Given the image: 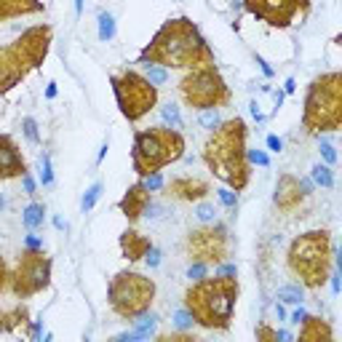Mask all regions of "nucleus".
Wrapping results in <instances>:
<instances>
[{
	"mask_svg": "<svg viewBox=\"0 0 342 342\" xmlns=\"http://www.w3.org/2000/svg\"><path fill=\"white\" fill-rule=\"evenodd\" d=\"M21 182H25V190H27V193L32 195V193H35V182H32V176H30V171H27L25 176H21Z\"/></svg>",
	"mask_w": 342,
	"mask_h": 342,
	"instance_id": "obj_47",
	"label": "nucleus"
},
{
	"mask_svg": "<svg viewBox=\"0 0 342 342\" xmlns=\"http://www.w3.org/2000/svg\"><path fill=\"white\" fill-rule=\"evenodd\" d=\"M40 185L51 187L54 185V166H51V155H40Z\"/></svg>",
	"mask_w": 342,
	"mask_h": 342,
	"instance_id": "obj_30",
	"label": "nucleus"
},
{
	"mask_svg": "<svg viewBox=\"0 0 342 342\" xmlns=\"http://www.w3.org/2000/svg\"><path fill=\"white\" fill-rule=\"evenodd\" d=\"M8 278H11V270H8V265H6V259L0 257V294L8 289Z\"/></svg>",
	"mask_w": 342,
	"mask_h": 342,
	"instance_id": "obj_42",
	"label": "nucleus"
},
{
	"mask_svg": "<svg viewBox=\"0 0 342 342\" xmlns=\"http://www.w3.org/2000/svg\"><path fill=\"white\" fill-rule=\"evenodd\" d=\"M51 270H54V259L43 249H30V246H25L19 259H16V267L11 270L8 291L16 300L35 297V294H40L51 286Z\"/></svg>",
	"mask_w": 342,
	"mask_h": 342,
	"instance_id": "obj_11",
	"label": "nucleus"
},
{
	"mask_svg": "<svg viewBox=\"0 0 342 342\" xmlns=\"http://www.w3.org/2000/svg\"><path fill=\"white\" fill-rule=\"evenodd\" d=\"M134 321H136V326L131 329V332H123V334H118L115 339H121V342H131V339H147L150 334H152V329H155V324H158V318L155 315H152L150 310L147 313H142V315H136L134 318Z\"/></svg>",
	"mask_w": 342,
	"mask_h": 342,
	"instance_id": "obj_22",
	"label": "nucleus"
},
{
	"mask_svg": "<svg viewBox=\"0 0 342 342\" xmlns=\"http://www.w3.org/2000/svg\"><path fill=\"white\" fill-rule=\"evenodd\" d=\"M203 276H209V265H203V262H190V267H187V278H190V281H200Z\"/></svg>",
	"mask_w": 342,
	"mask_h": 342,
	"instance_id": "obj_39",
	"label": "nucleus"
},
{
	"mask_svg": "<svg viewBox=\"0 0 342 342\" xmlns=\"http://www.w3.org/2000/svg\"><path fill=\"white\" fill-rule=\"evenodd\" d=\"M83 14V0H75V16Z\"/></svg>",
	"mask_w": 342,
	"mask_h": 342,
	"instance_id": "obj_56",
	"label": "nucleus"
},
{
	"mask_svg": "<svg viewBox=\"0 0 342 342\" xmlns=\"http://www.w3.org/2000/svg\"><path fill=\"white\" fill-rule=\"evenodd\" d=\"M211 62L214 51L190 16L166 19L136 56V64H161L166 70H193Z\"/></svg>",
	"mask_w": 342,
	"mask_h": 342,
	"instance_id": "obj_1",
	"label": "nucleus"
},
{
	"mask_svg": "<svg viewBox=\"0 0 342 342\" xmlns=\"http://www.w3.org/2000/svg\"><path fill=\"white\" fill-rule=\"evenodd\" d=\"M97 21H99V40L102 43H110L115 38V19H112V14L102 11V14L97 16Z\"/></svg>",
	"mask_w": 342,
	"mask_h": 342,
	"instance_id": "obj_28",
	"label": "nucleus"
},
{
	"mask_svg": "<svg viewBox=\"0 0 342 342\" xmlns=\"http://www.w3.org/2000/svg\"><path fill=\"white\" fill-rule=\"evenodd\" d=\"M246 161L257 163V166H270V158L265 155L262 150H246Z\"/></svg>",
	"mask_w": 342,
	"mask_h": 342,
	"instance_id": "obj_41",
	"label": "nucleus"
},
{
	"mask_svg": "<svg viewBox=\"0 0 342 342\" xmlns=\"http://www.w3.org/2000/svg\"><path fill=\"white\" fill-rule=\"evenodd\" d=\"M54 43L51 25H32L14 43L0 45V97L14 91L32 70L43 67Z\"/></svg>",
	"mask_w": 342,
	"mask_h": 342,
	"instance_id": "obj_4",
	"label": "nucleus"
},
{
	"mask_svg": "<svg viewBox=\"0 0 342 342\" xmlns=\"http://www.w3.org/2000/svg\"><path fill=\"white\" fill-rule=\"evenodd\" d=\"M276 300L281 305H302L305 302V291L300 284H289V286H281L278 294H276Z\"/></svg>",
	"mask_w": 342,
	"mask_h": 342,
	"instance_id": "obj_24",
	"label": "nucleus"
},
{
	"mask_svg": "<svg viewBox=\"0 0 342 342\" xmlns=\"http://www.w3.org/2000/svg\"><path fill=\"white\" fill-rule=\"evenodd\" d=\"M150 235H142L134 225H128L123 233H121V254L123 259H128V262H139V259H145V254L150 252Z\"/></svg>",
	"mask_w": 342,
	"mask_h": 342,
	"instance_id": "obj_18",
	"label": "nucleus"
},
{
	"mask_svg": "<svg viewBox=\"0 0 342 342\" xmlns=\"http://www.w3.org/2000/svg\"><path fill=\"white\" fill-rule=\"evenodd\" d=\"M318 150H321V158L326 161V166H334V163H337V152H334V145L329 142L326 136H318Z\"/></svg>",
	"mask_w": 342,
	"mask_h": 342,
	"instance_id": "obj_32",
	"label": "nucleus"
},
{
	"mask_svg": "<svg viewBox=\"0 0 342 342\" xmlns=\"http://www.w3.org/2000/svg\"><path fill=\"white\" fill-rule=\"evenodd\" d=\"M150 203H152L150 190L145 187V182H136V185H131L123 193L121 200H118V209H121V214L126 217L128 225H136V222L145 217V211H147Z\"/></svg>",
	"mask_w": 342,
	"mask_h": 342,
	"instance_id": "obj_17",
	"label": "nucleus"
},
{
	"mask_svg": "<svg viewBox=\"0 0 342 342\" xmlns=\"http://www.w3.org/2000/svg\"><path fill=\"white\" fill-rule=\"evenodd\" d=\"M174 326H176V329H190V326H193V315L187 313L185 308L174 310Z\"/></svg>",
	"mask_w": 342,
	"mask_h": 342,
	"instance_id": "obj_38",
	"label": "nucleus"
},
{
	"mask_svg": "<svg viewBox=\"0 0 342 342\" xmlns=\"http://www.w3.org/2000/svg\"><path fill=\"white\" fill-rule=\"evenodd\" d=\"M161 118H163V123L171 126V128H182V115H179V107L176 104H163L161 107Z\"/></svg>",
	"mask_w": 342,
	"mask_h": 342,
	"instance_id": "obj_29",
	"label": "nucleus"
},
{
	"mask_svg": "<svg viewBox=\"0 0 342 342\" xmlns=\"http://www.w3.org/2000/svg\"><path fill=\"white\" fill-rule=\"evenodd\" d=\"M257 342H278V329L267 326V324H259L257 326Z\"/></svg>",
	"mask_w": 342,
	"mask_h": 342,
	"instance_id": "obj_36",
	"label": "nucleus"
},
{
	"mask_svg": "<svg viewBox=\"0 0 342 342\" xmlns=\"http://www.w3.org/2000/svg\"><path fill=\"white\" fill-rule=\"evenodd\" d=\"M40 332H43V321H35V324H32V329H30L32 339H38V337H40Z\"/></svg>",
	"mask_w": 342,
	"mask_h": 342,
	"instance_id": "obj_48",
	"label": "nucleus"
},
{
	"mask_svg": "<svg viewBox=\"0 0 342 342\" xmlns=\"http://www.w3.org/2000/svg\"><path fill=\"white\" fill-rule=\"evenodd\" d=\"M25 246H30V249H43V243H40V238H38V235H35V230H30V235H27Z\"/></svg>",
	"mask_w": 342,
	"mask_h": 342,
	"instance_id": "obj_45",
	"label": "nucleus"
},
{
	"mask_svg": "<svg viewBox=\"0 0 342 342\" xmlns=\"http://www.w3.org/2000/svg\"><path fill=\"white\" fill-rule=\"evenodd\" d=\"M179 97L190 110H222L233 102V91L227 80L222 78L217 62L185 70L179 80Z\"/></svg>",
	"mask_w": 342,
	"mask_h": 342,
	"instance_id": "obj_8",
	"label": "nucleus"
},
{
	"mask_svg": "<svg viewBox=\"0 0 342 342\" xmlns=\"http://www.w3.org/2000/svg\"><path fill=\"white\" fill-rule=\"evenodd\" d=\"M45 99H56V83H54V80L45 86Z\"/></svg>",
	"mask_w": 342,
	"mask_h": 342,
	"instance_id": "obj_51",
	"label": "nucleus"
},
{
	"mask_svg": "<svg viewBox=\"0 0 342 342\" xmlns=\"http://www.w3.org/2000/svg\"><path fill=\"white\" fill-rule=\"evenodd\" d=\"M102 190H104V185H102V182H94L88 190L83 193V200H80V209H83V214L94 211V206H97L99 198H102Z\"/></svg>",
	"mask_w": 342,
	"mask_h": 342,
	"instance_id": "obj_27",
	"label": "nucleus"
},
{
	"mask_svg": "<svg viewBox=\"0 0 342 342\" xmlns=\"http://www.w3.org/2000/svg\"><path fill=\"white\" fill-rule=\"evenodd\" d=\"M297 339L300 342H332L334 339V329H332V324H329L326 318L305 313V318L300 321Z\"/></svg>",
	"mask_w": 342,
	"mask_h": 342,
	"instance_id": "obj_19",
	"label": "nucleus"
},
{
	"mask_svg": "<svg viewBox=\"0 0 342 342\" xmlns=\"http://www.w3.org/2000/svg\"><path fill=\"white\" fill-rule=\"evenodd\" d=\"M145 262H147L150 267H158V265H161V252L155 249V246H150V252L145 254Z\"/></svg>",
	"mask_w": 342,
	"mask_h": 342,
	"instance_id": "obj_43",
	"label": "nucleus"
},
{
	"mask_svg": "<svg viewBox=\"0 0 342 342\" xmlns=\"http://www.w3.org/2000/svg\"><path fill=\"white\" fill-rule=\"evenodd\" d=\"M155 291L158 286L150 276H142L136 270H121V273L110 278V286H107L110 310L123 321H134L136 315H142L152 308Z\"/></svg>",
	"mask_w": 342,
	"mask_h": 342,
	"instance_id": "obj_9",
	"label": "nucleus"
},
{
	"mask_svg": "<svg viewBox=\"0 0 342 342\" xmlns=\"http://www.w3.org/2000/svg\"><path fill=\"white\" fill-rule=\"evenodd\" d=\"M241 8L278 30L291 27L297 16H310V0H241Z\"/></svg>",
	"mask_w": 342,
	"mask_h": 342,
	"instance_id": "obj_13",
	"label": "nucleus"
},
{
	"mask_svg": "<svg viewBox=\"0 0 342 342\" xmlns=\"http://www.w3.org/2000/svg\"><path fill=\"white\" fill-rule=\"evenodd\" d=\"M246 139H249V126L243 118L235 115L211 128L200 150L206 169L235 193H243L252 182V163L246 161V150H249Z\"/></svg>",
	"mask_w": 342,
	"mask_h": 342,
	"instance_id": "obj_2",
	"label": "nucleus"
},
{
	"mask_svg": "<svg viewBox=\"0 0 342 342\" xmlns=\"http://www.w3.org/2000/svg\"><path fill=\"white\" fill-rule=\"evenodd\" d=\"M195 214H198V219H200V222H214V217H217V209L211 206V203H203V200H198Z\"/></svg>",
	"mask_w": 342,
	"mask_h": 342,
	"instance_id": "obj_37",
	"label": "nucleus"
},
{
	"mask_svg": "<svg viewBox=\"0 0 342 342\" xmlns=\"http://www.w3.org/2000/svg\"><path fill=\"white\" fill-rule=\"evenodd\" d=\"M217 198H219V203H222V206L238 209V193L230 190V187H219V190H217Z\"/></svg>",
	"mask_w": 342,
	"mask_h": 342,
	"instance_id": "obj_33",
	"label": "nucleus"
},
{
	"mask_svg": "<svg viewBox=\"0 0 342 342\" xmlns=\"http://www.w3.org/2000/svg\"><path fill=\"white\" fill-rule=\"evenodd\" d=\"M289 273L300 281V286L318 291L326 286L334 267V243L329 230H308L289 243L286 252Z\"/></svg>",
	"mask_w": 342,
	"mask_h": 342,
	"instance_id": "obj_5",
	"label": "nucleus"
},
{
	"mask_svg": "<svg viewBox=\"0 0 342 342\" xmlns=\"http://www.w3.org/2000/svg\"><path fill=\"white\" fill-rule=\"evenodd\" d=\"M21 131H25L30 145H40V134H38V123H35V118L27 115L25 121H21Z\"/></svg>",
	"mask_w": 342,
	"mask_h": 342,
	"instance_id": "obj_31",
	"label": "nucleus"
},
{
	"mask_svg": "<svg viewBox=\"0 0 342 342\" xmlns=\"http://www.w3.org/2000/svg\"><path fill=\"white\" fill-rule=\"evenodd\" d=\"M158 342H195V334H187L185 329H179V332H169V334H158L155 337Z\"/></svg>",
	"mask_w": 342,
	"mask_h": 342,
	"instance_id": "obj_34",
	"label": "nucleus"
},
{
	"mask_svg": "<svg viewBox=\"0 0 342 342\" xmlns=\"http://www.w3.org/2000/svg\"><path fill=\"white\" fill-rule=\"evenodd\" d=\"M265 142H267V150L270 152H281V150H284V142H281V136H276V134H267Z\"/></svg>",
	"mask_w": 342,
	"mask_h": 342,
	"instance_id": "obj_44",
	"label": "nucleus"
},
{
	"mask_svg": "<svg viewBox=\"0 0 342 342\" xmlns=\"http://www.w3.org/2000/svg\"><path fill=\"white\" fill-rule=\"evenodd\" d=\"M302 318H305V310L300 308V310H294V313H291V321H289V324H300Z\"/></svg>",
	"mask_w": 342,
	"mask_h": 342,
	"instance_id": "obj_52",
	"label": "nucleus"
},
{
	"mask_svg": "<svg viewBox=\"0 0 342 342\" xmlns=\"http://www.w3.org/2000/svg\"><path fill=\"white\" fill-rule=\"evenodd\" d=\"M276 313H278V318H281V321L286 318V310H284V305H281V302H276Z\"/></svg>",
	"mask_w": 342,
	"mask_h": 342,
	"instance_id": "obj_55",
	"label": "nucleus"
},
{
	"mask_svg": "<svg viewBox=\"0 0 342 342\" xmlns=\"http://www.w3.org/2000/svg\"><path fill=\"white\" fill-rule=\"evenodd\" d=\"M257 64H259V67H262V73H265L267 78H273V70H270V64L265 62V59H259V56H257Z\"/></svg>",
	"mask_w": 342,
	"mask_h": 342,
	"instance_id": "obj_50",
	"label": "nucleus"
},
{
	"mask_svg": "<svg viewBox=\"0 0 342 342\" xmlns=\"http://www.w3.org/2000/svg\"><path fill=\"white\" fill-rule=\"evenodd\" d=\"M43 0H0V21L19 19V16H35L43 14Z\"/></svg>",
	"mask_w": 342,
	"mask_h": 342,
	"instance_id": "obj_20",
	"label": "nucleus"
},
{
	"mask_svg": "<svg viewBox=\"0 0 342 342\" xmlns=\"http://www.w3.org/2000/svg\"><path fill=\"white\" fill-rule=\"evenodd\" d=\"M30 171L25 155L11 134H0V182L8 179H21Z\"/></svg>",
	"mask_w": 342,
	"mask_h": 342,
	"instance_id": "obj_15",
	"label": "nucleus"
},
{
	"mask_svg": "<svg viewBox=\"0 0 342 342\" xmlns=\"http://www.w3.org/2000/svg\"><path fill=\"white\" fill-rule=\"evenodd\" d=\"M142 182H145V187H147V190L152 193V190H161V187H163V182H166V179H163V171H155V174H147Z\"/></svg>",
	"mask_w": 342,
	"mask_h": 342,
	"instance_id": "obj_40",
	"label": "nucleus"
},
{
	"mask_svg": "<svg viewBox=\"0 0 342 342\" xmlns=\"http://www.w3.org/2000/svg\"><path fill=\"white\" fill-rule=\"evenodd\" d=\"M302 128L313 136L342 128V73L332 70L310 80L302 102Z\"/></svg>",
	"mask_w": 342,
	"mask_h": 342,
	"instance_id": "obj_6",
	"label": "nucleus"
},
{
	"mask_svg": "<svg viewBox=\"0 0 342 342\" xmlns=\"http://www.w3.org/2000/svg\"><path fill=\"white\" fill-rule=\"evenodd\" d=\"M238 278L235 276H203L193 281L185 291V310L193 315V324L209 332H227L233 324V313L238 305Z\"/></svg>",
	"mask_w": 342,
	"mask_h": 342,
	"instance_id": "obj_3",
	"label": "nucleus"
},
{
	"mask_svg": "<svg viewBox=\"0 0 342 342\" xmlns=\"http://www.w3.org/2000/svg\"><path fill=\"white\" fill-rule=\"evenodd\" d=\"M163 195L171 200H182V203H198L211 193V182L203 176H193V174H182L174 176V179L163 182Z\"/></svg>",
	"mask_w": 342,
	"mask_h": 342,
	"instance_id": "obj_14",
	"label": "nucleus"
},
{
	"mask_svg": "<svg viewBox=\"0 0 342 342\" xmlns=\"http://www.w3.org/2000/svg\"><path fill=\"white\" fill-rule=\"evenodd\" d=\"M139 67H142V75L150 80L152 86H163L169 80V70L161 67V64H139Z\"/></svg>",
	"mask_w": 342,
	"mask_h": 342,
	"instance_id": "obj_25",
	"label": "nucleus"
},
{
	"mask_svg": "<svg viewBox=\"0 0 342 342\" xmlns=\"http://www.w3.org/2000/svg\"><path fill=\"white\" fill-rule=\"evenodd\" d=\"M6 206V200H3V195H0V209H3Z\"/></svg>",
	"mask_w": 342,
	"mask_h": 342,
	"instance_id": "obj_58",
	"label": "nucleus"
},
{
	"mask_svg": "<svg viewBox=\"0 0 342 342\" xmlns=\"http://www.w3.org/2000/svg\"><path fill=\"white\" fill-rule=\"evenodd\" d=\"M107 150H110V142H107V139H104V142H102V147H99V155H97V163H102V161H104V155H107Z\"/></svg>",
	"mask_w": 342,
	"mask_h": 342,
	"instance_id": "obj_49",
	"label": "nucleus"
},
{
	"mask_svg": "<svg viewBox=\"0 0 342 342\" xmlns=\"http://www.w3.org/2000/svg\"><path fill=\"white\" fill-rule=\"evenodd\" d=\"M200 126L203 128H217L222 121H219V110H200Z\"/></svg>",
	"mask_w": 342,
	"mask_h": 342,
	"instance_id": "obj_35",
	"label": "nucleus"
},
{
	"mask_svg": "<svg viewBox=\"0 0 342 342\" xmlns=\"http://www.w3.org/2000/svg\"><path fill=\"white\" fill-rule=\"evenodd\" d=\"M30 324V308L27 305H16L11 310L0 308V334H14L16 329H25Z\"/></svg>",
	"mask_w": 342,
	"mask_h": 342,
	"instance_id": "obj_21",
	"label": "nucleus"
},
{
	"mask_svg": "<svg viewBox=\"0 0 342 342\" xmlns=\"http://www.w3.org/2000/svg\"><path fill=\"white\" fill-rule=\"evenodd\" d=\"M187 150L185 134L171 126H150L134 131V145H131V166L139 179L147 174L163 171L171 163L182 161Z\"/></svg>",
	"mask_w": 342,
	"mask_h": 342,
	"instance_id": "obj_7",
	"label": "nucleus"
},
{
	"mask_svg": "<svg viewBox=\"0 0 342 342\" xmlns=\"http://www.w3.org/2000/svg\"><path fill=\"white\" fill-rule=\"evenodd\" d=\"M54 225H56L59 230H64V227H67V222H64V219H59V217H56V219H54Z\"/></svg>",
	"mask_w": 342,
	"mask_h": 342,
	"instance_id": "obj_57",
	"label": "nucleus"
},
{
	"mask_svg": "<svg viewBox=\"0 0 342 342\" xmlns=\"http://www.w3.org/2000/svg\"><path fill=\"white\" fill-rule=\"evenodd\" d=\"M313 182L326 187V190H332V187H334V171H332V166H326V163H315V166H313Z\"/></svg>",
	"mask_w": 342,
	"mask_h": 342,
	"instance_id": "obj_26",
	"label": "nucleus"
},
{
	"mask_svg": "<svg viewBox=\"0 0 342 342\" xmlns=\"http://www.w3.org/2000/svg\"><path fill=\"white\" fill-rule=\"evenodd\" d=\"M43 219H45V206L43 203H30L21 214V222H25L27 230H38L43 227Z\"/></svg>",
	"mask_w": 342,
	"mask_h": 342,
	"instance_id": "obj_23",
	"label": "nucleus"
},
{
	"mask_svg": "<svg viewBox=\"0 0 342 342\" xmlns=\"http://www.w3.org/2000/svg\"><path fill=\"white\" fill-rule=\"evenodd\" d=\"M297 83H294V78H286V86H284V94H294Z\"/></svg>",
	"mask_w": 342,
	"mask_h": 342,
	"instance_id": "obj_53",
	"label": "nucleus"
},
{
	"mask_svg": "<svg viewBox=\"0 0 342 342\" xmlns=\"http://www.w3.org/2000/svg\"><path fill=\"white\" fill-rule=\"evenodd\" d=\"M110 83L118 110L128 123H139L145 115H150L158 107V86H152L136 70H123V73L110 78Z\"/></svg>",
	"mask_w": 342,
	"mask_h": 342,
	"instance_id": "obj_10",
	"label": "nucleus"
},
{
	"mask_svg": "<svg viewBox=\"0 0 342 342\" xmlns=\"http://www.w3.org/2000/svg\"><path fill=\"white\" fill-rule=\"evenodd\" d=\"M249 112H252V118H254L257 123H262V121H265V115L259 112V104H257V102H252V104H249Z\"/></svg>",
	"mask_w": 342,
	"mask_h": 342,
	"instance_id": "obj_46",
	"label": "nucleus"
},
{
	"mask_svg": "<svg viewBox=\"0 0 342 342\" xmlns=\"http://www.w3.org/2000/svg\"><path fill=\"white\" fill-rule=\"evenodd\" d=\"M219 276H235V267H233V265H225V267H219Z\"/></svg>",
	"mask_w": 342,
	"mask_h": 342,
	"instance_id": "obj_54",
	"label": "nucleus"
},
{
	"mask_svg": "<svg viewBox=\"0 0 342 342\" xmlns=\"http://www.w3.org/2000/svg\"><path fill=\"white\" fill-rule=\"evenodd\" d=\"M305 198H308V193H305L302 182L294 174H281L278 176L276 193H273V203H276L278 211H284V214H294L297 209H302Z\"/></svg>",
	"mask_w": 342,
	"mask_h": 342,
	"instance_id": "obj_16",
	"label": "nucleus"
},
{
	"mask_svg": "<svg viewBox=\"0 0 342 342\" xmlns=\"http://www.w3.org/2000/svg\"><path fill=\"white\" fill-rule=\"evenodd\" d=\"M185 254L190 262H203V265H222L230 259V233L222 222L203 225L187 233L185 238Z\"/></svg>",
	"mask_w": 342,
	"mask_h": 342,
	"instance_id": "obj_12",
	"label": "nucleus"
}]
</instances>
